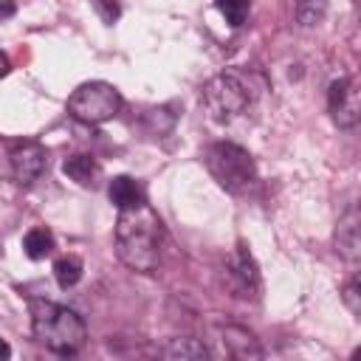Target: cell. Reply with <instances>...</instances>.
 <instances>
[{
    "mask_svg": "<svg viewBox=\"0 0 361 361\" xmlns=\"http://www.w3.org/2000/svg\"><path fill=\"white\" fill-rule=\"evenodd\" d=\"M161 240H164V226L161 217L152 212V206L144 200L130 209H118L116 220V254L118 259L138 271L149 274L161 262Z\"/></svg>",
    "mask_w": 361,
    "mask_h": 361,
    "instance_id": "1",
    "label": "cell"
},
{
    "mask_svg": "<svg viewBox=\"0 0 361 361\" xmlns=\"http://www.w3.org/2000/svg\"><path fill=\"white\" fill-rule=\"evenodd\" d=\"M31 330L42 347H48L59 355H73L87 338V327H85L82 316L76 310L48 302V299L31 302Z\"/></svg>",
    "mask_w": 361,
    "mask_h": 361,
    "instance_id": "2",
    "label": "cell"
},
{
    "mask_svg": "<svg viewBox=\"0 0 361 361\" xmlns=\"http://www.w3.org/2000/svg\"><path fill=\"white\" fill-rule=\"evenodd\" d=\"M203 164H206L209 175L217 180V186L231 195H245L257 183V166H254L251 152L234 141L209 144Z\"/></svg>",
    "mask_w": 361,
    "mask_h": 361,
    "instance_id": "3",
    "label": "cell"
},
{
    "mask_svg": "<svg viewBox=\"0 0 361 361\" xmlns=\"http://www.w3.org/2000/svg\"><path fill=\"white\" fill-rule=\"evenodd\" d=\"M121 110V93L116 85L93 79L82 82L71 96H68V113L76 121L85 124H104Z\"/></svg>",
    "mask_w": 361,
    "mask_h": 361,
    "instance_id": "4",
    "label": "cell"
},
{
    "mask_svg": "<svg viewBox=\"0 0 361 361\" xmlns=\"http://www.w3.org/2000/svg\"><path fill=\"white\" fill-rule=\"evenodd\" d=\"M200 104L214 121H231L248 107V90L234 73H217L203 85Z\"/></svg>",
    "mask_w": 361,
    "mask_h": 361,
    "instance_id": "5",
    "label": "cell"
},
{
    "mask_svg": "<svg viewBox=\"0 0 361 361\" xmlns=\"http://www.w3.org/2000/svg\"><path fill=\"white\" fill-rule=\"evenodd\" d=\"M45 164H48V152L37 141H14L8 149V172L20 186L34 183L45 172Z\"/></svg>",
    "mask_w": 361,
    "mask_h": 361,
    "instance_id": "6",
    "label": "cell"
},
{
    "mask_svg": "<svg viewBox=\"0 0 361 361\" xmlns=\"http://www.w3.org/2000/svg\"><path fill=\"white\" fill-rule=\"evenodd\" d=\"M327 107H330V116H333L336 127H341V130L355 127L358 116H361V102H358L355 82L347 79V76L336 79L327 90Z\"/></svg>",
    "mask_w": 361,
    "mask_h": 361,
    "instance_id": "7",
    "label": "cell"
},
{
    "mask_svg": "<svg viewBox=\"0 0 361 361\" xmlns=\"http://www.w3.org/2000/svg\"><path fill=\"white\" fill-rule=\"evenodd\" d=\"M228 274H231V282L237 285V290L243 296H251L257 288H259V268L251 257V251L245 248V243H240L228 259Z\"/></svg>",
    "mask_w": 361,
    "mask_h": 361,
    "instance_id": "8",
    "label": "cell"
},
{
    "mask_svg": "<svg viewBox=\"0 0 361 361\" xmlns=\"http://www.w3.org/2000/svg\"><path fill=\"white\" fill-rule=\"evenodd\" d=\"M336 245H338V254L350 262L358 259L361 254V237H358V209L350 206L341 217H338V228H336Z\"/></svg>",
    "mask_w": 361,
    "mask_h": 361,
    "instance_id": "9",
    "label": "cell"
},
{
    "mask_svg": "<svg viewBox=\"0 0 361 361\" xmlns=\"http://www.w3.org/2000/svg\"><path fill=\"white\" fill-rule=\"evenodd\" d=\"M62 175L68 180H73L76 186H96L99 178H102V166L93 155H85V152H76V155H68L62 161Z\"/></svg>",
    "mask_w": 361,
    "mask_h": 361,
    "instance_id": "10",
    "label": "cell"
},
{
    "mask_svg": "<svg viewBox=\"0 0 361 361\" xmlns=\"http://www.w3.org/2000/svg\"><path fill=\"white\" fill-rule=\"evenodd\" d=\"M107 197H110V203H116V209H130V206H138L147 200L141 183L130 175H116L107 183Z\"/></svg>",
    "mask_w": 361,
    "mask_h": 361,
    "instance_id": "11",
    "label": "cell"
},
{
    "mask_svg": "<svg viewBox=\"0 0 361 361\" xmlns=\"http://www.w3.org/2000/svg\"><path fill=\"white\" fill-rule=\"evenodd\" d=\"M220 333H223V344H226V350H228L231 355H237V358H259V355H262L257 338H254L248 330L228 324V327H223Z\"/></svg>",
    "mask_w": 361,
    "mask_h": 361,
    "instance_id": "12",
    "label": "cell"
},
{
    "mask_svg": "<svg viewBox=\"0 0 361 361\" xmlns=\"http://www.w3.org/2000/svg\"><path fill=\"white\" fill-rule=\"evenodd\" d=\"M206 355L209 350L197 338H172L164 347V358H172V361H200Z\"/></svg>",
    "mask_w": 361,
    "mask_h": 361,
    "instance_id": "13",
    "label": "cell"
},
{
    "mask_svg": "<svg viewBox=\"0 0 361 361\" xmlns=\"http://www.w3.org/2000/svg\"><path fill=\"white\" fill-rule=\"evenodd\" d=\"M23 251H25L31 259H45V257L54 251V234H51L45 226L31 228V231L23 237Z\"/></svg>",
    "mask_w": 361,
    "mask_h": 361,
    "instance_id": "14",
    "label": "cell"
},
{
    "mask_svg": "<svg viewBox=\"0 0 361 361\" xmlns=\"http://www.w3.org/2000/svg\"><path fill=\"white\" fill-rule=\"evenodd\" d=\"M54 279L59 288H73L82 279V259L79 257H59L54 262Z\"/></svg>",
    "mask_w": 361,
    "mask_h": 361,
    "instance_id": "15",
    "label": "cell"
},
{
    "mask_svg": "<svg viewBox=\"0 0 361 361\" xmlns=\"http://www.w3.org/2000/svg\"><path fill=\"white\" fill-rule=\"evenodd\" d=\"M214 6L226 17V23L234 25V28L243 25L245 17H248V11H251V0H214Z\"/></svg>",
    "mask_w": 361,
    "mask_h": 361,
    "instance_id": "16",
    "label": "cell"
},
{
    "mask_svg": "<svg viewBox=\"0 0 361 361\" xmlns=\"http://www.w3.org/2000/svg\"><path fill=\"white\" fill-rule=\"evenodd\" d=\"M324 14V0H296V17L302 25H316Z\"/></svg>",
    "mask_w": 361,
    "mask_h": 361,
    "instance_id": "17",
    "label": "cell"
},
{
    "mask_svg": "<svg viewBox=\"0 0 361 361\" xmlns=\"http://www.w3.org/2000/svg\"><path fill=\"white\" fill-rule=\"evenodd\" d=\"M341 299H344V305L350 307V313H353V316H358V313H361V288H358V276H353V279L347 282V288H344Z\"/></svg>",
    "mask_w": 361,
    "mask_h": 361,
    "instance_id": "18",
    "label": "cell"
},
{
    "mask_svg": "<svg viewBox=\"0 0 361 361\" xmlns=\"http://www.w3.org/2000/svg\"><path fill=\"white\" fill-rule=\"evenodd\" d=\"M14 14H17V3L14 0H0V23L14 17Z\"/></svg>",
    "mask_w": 361,
    "mask_h": 361,
    "instance_id": "19",
    "label": "cell"
},
{
    "mask_svg": "<svg viewBox=\"0 0 361 361\" xmlns=\"http://www.w3.org/2000/svg\"><path fill=\"white\" fill-rule=\"evenodd\" d=\"M8 73V56L0 51V76H6Z\"/></svg>",
    "mask_w": 361,
    "mask_h": 361,
    "instance_id": "20",
    "label": "cell"
},
{
    "mask_svg": "<svg viewBox=\"0 0 361 361\" xmlns=\"http://www.w3.org/2000/svg\"><path fill=\"white\" fill-rule=\"evenodd\" d=\"M8 355H11V350H8V344L0 338V361H3V358H8Z\"/></svg>",
    "mask_w": 361,
    "mask_h": 361,
    "instance_id": "21",
    "label": "cell"
}]
</instances>
